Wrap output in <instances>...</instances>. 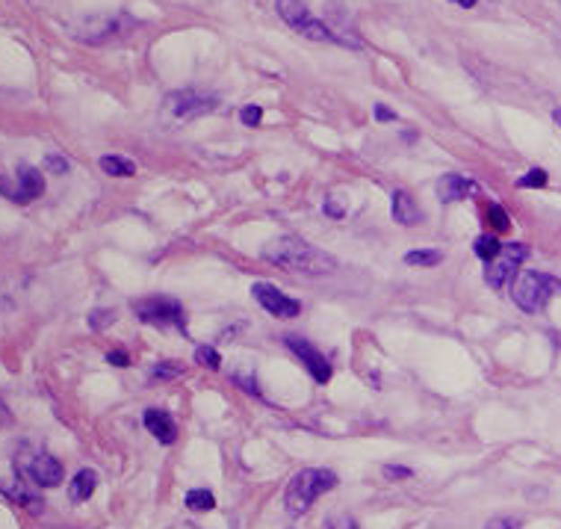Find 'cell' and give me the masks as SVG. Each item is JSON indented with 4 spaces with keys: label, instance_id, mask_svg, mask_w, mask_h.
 Returning a JSON list of instances; mask_svg holds the SVG:
<instances>
[{
    "label": "cell",
    "instance_id": "obj_9",
    "mask_svg": "<svg viewBox=\"0 0 561 529\" xmlns=\"http://www.w3.org/2000/svg\"><path fill=\"white\" fill-rule=\"evenodd\" d=\"M284 343H287V349L304 364V370H308L316 382H320V384L331 382V364H329V358H325L320 349H316V346H311V340L299 338V334H287Z\"/></svg>",
    "mask_w": 561,
    "mask_h": 529
},
{
    "label": "cell",
    "instance_id": "obj_18",
    "mask_svg": "<svg viewBox=\"0 0 561 529\" xmlns=\"http://www.w3.org/2000/svg\"><path fill=\"white\" fill-rule=\"evenodd\" d=\"M443 260V251H437V249H414V251H408L405 254V263L408 267H437V263Z\"/></svg>",
    "mask_w": 561,
    "mask_h": 529
},
{
    "label": "cell",
    "instance_id": "obj_23",
    "mask_svg": "<svg viewBox=\"0 0 561 529\" xmlns=\"http://www.w3.org/2000/svg\"><path fill=\"white\" fill-rule=\"evenodd\" d=\"M196 361L201 364V367H207V370H219L222 367V355L213 349V346H198Z\"/></svg>",
    "mask_w": 561,
    "mask_h": 529
},
{
    "label": "cell",
    "instance_id": "obj_13",
    "mask_svg": "<svg viewBox=\"0 0 561 529\" xmlns=\"http://www.w3.org/2000/svg\"><path fill=\"white\" fill-rule=\"evenodd\" d=\"M142 423H145V429L157 437L160 444H175L178 441V426L175 420L169 417V411L162 409H148L145 414H142Z\"/></svg>",
    "mask_w": 561,
    "mask_h": 529
},
{
    "label": "cell",
    "instance_id": "obj_21",
    "mask_svg": "<svg viewBox=\"0 0 561 529\" xmlns=\"http://www.w3.org/2000/svg\"><path fill=\"white\" fill-rule=\"evenodd\" d=\"M213 506H216V497L207 488H196V491L187 494V508H192V512H210Z\"/></svg>",
    "mask_w": 561,
    "mask_h": 529
},
{
    "label": "cell",
    "instance_id": "obj_17",
    "mask_svg": "<svg viewBox=\"0 0 561 529\" xmlns=\"http://www.w3.org/2000/svg\"><path fill=\"white\" fill-rule=\"evenodd\" d=\"M473 251H476V258H482L485 263H491L494 258H499V251H503V242H499L496 234H482V237H476Z\"/></svg>",
    "mask_w": 561,
    "mask_h": 529
},
{
    "label": "cell",
    "instance_id": "obj_35",
    "mask_svg": "<svg viewBox=\"0 0 561 529\" xmlns=\"http://www.w3.org/2000/svg\"><path fill=\"white\" fill-rule=\"evenodd\" d=\"M4 423H9V414H6V405L0 402V426H4Z\"/></svg>",
    "mask_w": 561,
    "mask_h": 529
},
{
    "label": "cell",
    "instance_id": "obj_11",
    "mask_svg": "<svg viewBox=\"0 0 561 529\" xmlns=\"http://www.w3.org/2000/svg\"><path fill=\"white\" fill-rule=\"evenodd\" d=\"M42 192H45L42 172L33 169V166H18V187L9 190L6 196L13 201H18V205H30V201H36Z\"/></svg>",
    "mask_w": 561,
    "mask_h": 529
},
{
    "label": "cell",
    "instance_id": "obj_28",
    "mask_svg": "<svg viewBox=\"0 0 561 529\" xmlns=\"http://www.w3.org/2000/svg\"><path fill=\"white\" fill-rule=\"evenodd\" d=\"M322 210H325V216H334V219H343V216H346V205H340V201H334V196L325 198Z\"/></svg>",
    "mask_w": 561,
    "mask_h": 529
},
{
    "label": "cell",
    "instance_id": "obj_7",
    "mask_svg": "<svg viewBox=\"0 0 561 529\" xmlns=\"http://www.w3.org/2000/svg\"><path fill=\"white\" fill-rule=\"evenodd\" d=\"M134 311L142 322H151V325H175V329H183V325H187V320H183V308L169 296L139 299V302H134Z\"/></svg>",
    "mask_w": 561,
    "mask_h": 529
},
{
    "label": "cell",
    "instance_id": "obj_37",
    "mask_svg": "<svg viewBox=\"0 0 561 529\" xmlns=\"http://www.w3.org/2000/svg\"><path fill=\"white\" fill-rule=\"evenodd\" d=\"M0 192H6V184H4V181H0Z\"/></svg>",
    "mask_w": 561,
    "mask_h": 529
},
{
    "label": "cell",
    "instance_id": "obj_29",
    "mask_svg": "<svg viewBox=\"0 0 561 529\" xmlns=\"http://www.w3.org/2000/svg\"><path fill=\"white\" fill-rule=\"evenodd\" d=\"M485 529H520V524L514 517H494V521H487Z\"/></svg>",
    "mask_w": 561,
    "mask_h": 529
},
{
    "label": "cell",
    "instance_id": "obj_30",
    "mask_svg": "<svg viewBox=\"0 0 561 529\" xmlns=\"http://www.w3.org/2000/svg\"><path fill=\"white\" fill-rule=\"evenodd\" d=\"M107 361L112 364V367H130V358H127V352H118V349L107 352Z\"/></svg>",
    "mask_w": 561,
    "mask_h": 529
},
{
    "label": "cell",
    "instance_id": "obj_15",
    "mask_svg": "<svg viewBox=\"0 0 561 529\" xmlns=\"http://www.w3.org/2000/svg\"><path fill=\"white\" fill-rule=\"evenodd\" d=\"M95 488H98V473L95 471H80L75 473V480H71L68 485V497H71V503H86L92 494H95Z\"/></svg>",
    "mask_w": 561,
    "mask_h": 529
},
{
    "label": "cell",
    "instance_id": "obj_32",
    "mask_svg": "<svg viewBox=\"0 0 561 529\" xmlns=\"http://www.w3.org/2000/svg\"><path fill=\"white\" fill-rule=\"evenodd\" d=\"M329 529H361V526L355 524L352 517H346V515H343V517H334V521L329 524Z\"/></svg>",
    "mask_w": 561,
    "mask_h": 529
},
{
    "label": "cell",
    "instance_id": "obj_2",
    "mask_svg": "<svg viewBox=\"0 0 561 529\" xmlns=\"http://www.w3.org/2000/svg\"><path fill=\"white\" fill-rule=\"evenodd\" d=\"M337 485H340V480H337V473L329 471V467H304V471L293 476L287 491H284V508H287L293 517L308 515V508L320 500L322 494L334 491Z\"/></svg>",
    "mask_w": 561,
    "mask_h": 529
},
{
    "label": "cell",
    "instance_id": "obj_16",
    "mask_svg": "<svg viewBox=\"0 0 561 529\" xmlns=\"http://www.w3.org/2000/svg\"><path fill=\"white\" fill-rule=\"evenodd\" d=\"M101 169H104L110 178H134L136 175V163L127 157H118V154L101 157Z\"/></svg>",
    "mask_w": 561,
    "mask_h": 529
},
{
    "label": "cell",
    "instance_id": "obj_20",
    "mask_svg": "<svg viewBox=\"0 0 561 529\" xmlns=\"http://www.w3.org/2000/svg\"><path fill=\"white\" fill-rule=\"evenodd\" d=\"M485 222L487 225H491V231H496V234H505V231H512V216H508V213L499 207V205H487V210H485Z\"/></svg>",
    "mask_w": 561,
    "mask_h": 529
},
{
    "label": "cell",
    "instance_id": "obj_14",
    "mask_svg": "<svg viewBox=\"0 0 561 529\" xmlns=\"http://www.w3.org/2000/svg\"><path fill=\"white\" fill-rule=\"evenodd\" d=\"M393 219L399 222V225H420L423 222V210L416 207V201L408 196L405 190L393 192Z\"/></svg>",
    "mask_w": 561,
    "mask_h": 529
},
{
    "label": "cell",
    "instance_id": "obj_12",
    "mask_svg": "<svg viewBox=\"0 0 561 529\" xmlns=\"http://www.w3.org/2000/svg\"><path fill=\"white\" fill-rule=\"evenodd\" d=\"M482 192V187L476 184V181L458 175V172H449V175H443L441 181H437V198L441 201H464L470 196H478Z\"/></svg>",
    "mask_w": 561,
    "mask_h": 529
},
{
    "label": "cell",
    "instance_id": "obj_4",
    "mask_svg": "<svg viewBox=\"0 0 561 529\" xmlns=\"http://www.w3.org/2000/svg\"><path fill=\"white\" fill-rule=\"evenodd\" d=\"M278 9V18L290 30H295L304 39H313V42H329V45H343V39L334 33L329 24H322L320 18L311 15V9L304 6V0H278L275 4Z\"/></svg>",
    "mask_w": 561,
    "mask_h": 529
},
{
    "label": "cell",
    "instance_id": "obj_33",
    "mask_svg": "<svg viewBox=\"0 0 561 529\" xmlns=\"http://www.w3.org/2000/svg\"><path fill=\"white\" fill-rule=\"evenodd\" d=\"M373 113H375V119H379V121H396V113L390 107H384V104H375Z\"/></svg>",
    "mask_w": 561,
    "mask_h": 529
},
{
    "label": "cell",
    "instance_id": "obj_19",
    "mask_svg": "<svg viewBox=\"0 0 561 529\" xmlns=\"http://www.w3.org/2000/svg\"><path fill=\"white\" fill-rule=\"evenodd\" d=\"M4 488V485H0ZM4 494L9 497V500H15L18 506H24V508H30V512H42V500H39V497H33L27 491V488L22 485V482H15V488H4Z\"/></svg>",
    "mask_w": 561,
    "mask_h": 529
},
{
    "label": "cell",
    "instance_id": "obj_5",
    "mask_svg": "<svg viewBox=\"0 0 561 529\" xmlns=\"http://www.w3.org/2000/svg\"><path fill=\"white\" fill-rule=\"evenodd\" d=\"M526 258H529V246H523V242H508V246H503V251H499V258L485 263V284L494 290H503L520 272Z\"/></svg>",
    "mask_w": 561,
    "mask_h": 529
},
{
    "label": "cell",
    "instance_id": "obj_22",
    "mask_svg": "<svg viewBox=\"0 0 561 529\" xmlns=\"http://www.w3.org/2000/svg\"><path fill=\"white\" fill-rule=\"evenodd\" d=\"M547 184H549L547 169H529L526 175L517 181L520 190H540V187H547Z\"/></svg>",
    "mask_w": 561,
    "mask_h": 529
},
{
    "label": "cell",
    "instance_id": "obj_36",
    "mask_svg": "<svg viewBox=\"0 0 561 529\" xmlns=\"http://www.w3.org/2000/svg\"><path fill=\"white\" fill-rule=\"evenodd\" d=\"M553 121H556V125L561 128V107H556V110H553Z\"/></svg>",
    "mask_w": 561,
    "mask_h": 529
},
{
    "label": "cell",
    "instance_id": "obj_25",
    "mask_svg": "<svg viewBox=\"0 0 561 529\" xmlns=\"http://www.w3.org/2000/svg\"><path fill=\"white\" fill-rule=\"evenodd\" d=\"M240 121H242V125H246V128H258L260 121H263V107H260V104H249V107L240 113Z\"/></svg>",
    "mask_w": 561,
    "mask_h": 529
},
{
    "label": "cell",
    "instance_id": "obj_24",
    "mask_svg": "<svg viewBox=\"0 0 561 529\" xmlns=\"http://www.w3.org/2000/svg\"><path fill=\"white\" fill-rule=\"evenodd\" d=\"M183 373V367L178 361H162V364H157L154 370H151V379H178V375Z\"/></svg>",
    "mask_w": 561,
    "mask_h": 529
},
{
    "label": "cell",
    "instance_id": "obj_34",
    "mask_svg": "<svg viewBox=\"0 0 561 529\" xmlns=\"http://www.w3.org/2000/svg\"><path fill=\"white\" fill-rule=\"evenodd\" d=\"M452 4H458L461 9H470V6H476V4H478V0H452Z\"/></svg>",
    "mask_w": 561,
    "mask_h": 529
},
{
    "label": "cell",
    "instance_id": "obj_27",
    "mask_svg": "<svg viewBox=\"0 0 561 529\" xmlns=\"http://www.w3.org/2000/svg\"><path fill=\"white\" fill-rule=\"evenodd\" d=\"M45 166H48V172H54V175H66V172H68V160L59 157V154H48L45 157Z\"/></svg>",
    "mask_w": 561,
    "mask_h": 529
},
{
    "label": "cell",
    "instance_id": "obj_6",
    "mask_svg": "<svg viewBox=\"0 0 561 529\" xmlns=\"http://www.w3.org/2000/svg\"><path fill=\"white\" fill-rule=\"evenodd\" d=\"M166 113L171 119L178 121H189V119H198V116H207V113H216L219 110V98L216 95H207V93H192V89H187V93H175L169 95L166 101Z\"/></svg>",
    "mask_w": 561,
    "mask_h": 529
},
{
    "label": "cell",
    "instance_id": "obj_8",
    "mask_svg": "<svg viewBox=\"0 0 561 529\" xmlns=\"http://www.w3.org/2000/svg\"><path fill=\"white\" fill-rule=\"evenodd\" d=\"M251 293H254V302H258L263 311H269L272 317H278V320H293V317H299V313H302V304L295 299H290L287 293H281L269 281H258L251 287Z\"/></svg>",
    "mask_w": 561,
    "mask_h": 529
},
{
    "label": "cell",
    "instance_id": "obj_26",
    "mask_svg": "<svg viewBox=\"0 0 561 529\" xmlns=\"http://www.w3.org/2000/svg\"><path fill=\"white\" fill-rule=\"evenodd\" d=\"M116 322V313L112 311H92V317H89V325L92 329H107V325Z\"/></svg>",
    "mask_w": 561,
    "mask_h": 529
},
{
    "label": "cell",
    "instance_id": "obj_31",
    "mask_svg": "<svg viewBox=\"0 0 561 529\" xmlns=\"http://www.w3.org/2000/svg\"><path fill=\"white\" fill-rule=\"evenodd\" d=\"M387 480H408L411 476V467H384Z\"/></svg>",
    "mask_w": 561,
    "mask_h": 529
},
{
    "label": "cell",
    "instance_id": "obj_3",
    "mask_svg": "<svg viewBox=\"0 0 561 529\" xmlns=\"http://www.w3.org/2000/svg\"><path fill=\"white\" fill-rule=\"evenodd\" d=\"M561 293V281L547 276V272H535V269H520L512 278V299L520 311L526 313H538L544 311L549 299Z\"/></svg>",
    "mask_w": 561,
    "mask_h": 529
},
{
    "label": "cell",
    "instance_id": "obj_1",
    "mask_svg": "<svg viewBox=\"0 0 561 529\" xmlns=\"http://www.w3.org/2000/svg\"><path fill=\"white\" fill-rule=\"evenodd\" d=\"M263 260L275 263L281 269L304 272V276H331L337 269V258L320 246H311L308 240L295 237V234H284L263 246Z\"/></svg>",
    "mask_w": 561,
    "mask_h": 529
},
{
    "label": "cell",
    "instance_id": "obj_10",
    "mask_svg": "<svg viewBox=\"0 0 561 529\" xmlns=\"http://www.w3.org/2000/svg\"><path fill=\"white\" fill-rule=\"evenodd\" d=\"M24 473H27V480L39 485V488H57V485H63V464H59L54 455H48V453H36L33 459H30L24 464Z\"/></svg>",
    "mask_w": 561,
    "mask_h": 529
}]
</instances>
